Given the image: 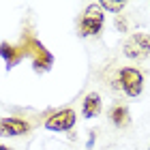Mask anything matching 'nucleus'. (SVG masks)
I'll return each instance as SVG.
<instances>
[{
    "label": "nucleus",
    "mask_w": 150,
    "mask_h": 150,
    "mask_svg": "<svg viewBox=\"0 0 150 150\" xmlns=\"http://www.w3.org/2000/svg\"><path fill=\"white\" fill-rule=\"evenodd\" d=\"M116 88H120L127 97H139L144 90V75L142 71L133 69V67H122L116 77Z\"/></svg>",
    "instance_id": "f257e3e1"
},
{
    "label": "nucleus",
    "mask_w": 150,
    "mask_h": 150,
    "mask_svg": "<svg viewBox=\"0 0 150 150\" xmlns=\"http://www.w3.org/2000/svg\"><path fill=\"white\" fill-rule=\"evenodd\" d=\"M103 22H105V15H103V11H101V6L99 4H90L79 17V24H77L79 35L81 37L99 35L101 28H103Z\"/></svg>",
    "instance_id": "f03ea898"
},
{
    "label": "nucleus",
    "mask_w": 150,
    "mask_h": 150,
    "mask_svg": "<svg viewBox=\"0 0 150 150\" xmlns=\"http://www.w3.org/2000/svg\"><path fill=\"white\" fill-rule=\"evenodd\" d=\"M127 58L131 60H144L150 56V35L146 32H135L125 41V47H122Z\"/></svg>",
    "instance_id": "7ed1b4c3"
},
{
    "label": "nucleus",
    "mask_w": 150,
    "mask_h": 150,
    "mask_svg": "<svg viewBox=\"0 0 150 150\" xmlns=\"http://www.w3.org/2000/svg\"><path fill=\"white\" fill-rule=\"evenodd\" d=\"M75 122H77V114H75V110L64 107V110L54 112L50 118L45 120V129H50V131H69V129L75 127Z\"/></svg>",
    "instance_id": "20e7f679"
},
{
    "label": "nucleus",
    "mask_w": 150,
    "mask_h": 150,
    "mask_svg": "<svg viewBox=\"0 0 150 150\" xmlns=\"http://www.w3.org/2000/svg\"><path fill=\"white\" fill-rule=\"evenodd\" d=\"M30 131V122L24 118H0V137H19Z\"/></svg>",
    "instance_id": "39448f33"
},
{
    "label": "nucleus",
    "mask_w": 150,
    "mask_h": 150,
    "mask_svg": "<svg viewBox=\"0 0 150 150\" xmlns=\"http://www.w3.org/2000/svg\"><path fill=\"white\" fill-rule=\"evenodd\" d=\"M81 114H84V118H94V116L101 114V97H99V92L86 94L84 103H81Z\"/></svg>",
    "instance_id": "423d86ee"
},
{
    "label": "nucleus",
    "mask_w": 150,
    "mask_h": 150,
    "mask_svg": "<svg viewBox=\"0 0 150 150\" xmlns=\"http://www.w3.org/2000/svg\"><path fill=\"white\" fill-rule=\"evenodd\" d=\"M26 47H11V45H0V56L6 60V67H13L15 62L24 58Z\"/></svg>",
    "instance_id": "0eeeda50"
},
{
    "label": "nucleus",
    "mask_w": 150,
    "mask_h": 150,
    "mask_svg": "<svg viewBox=\"0 0 150 150\" xmlns=\"http://www.w3.org/2000/svg\"><path fill=\"white\" fill-rule=\"evenodd\" d=\"M110 118H112V122H114V125L118 127V129L127 127L129 122H131V120H129V110H127V105H120V103L112 107V112H110Z\"/></svg>",
    "instance_id": "6e6552de"
},
{
    "label": "nucleus",
    "mask_w": 150,
    "mask_h": 150,
    "mask_svg": "<svg viewBox=\"0 0 150 150\" xmlns=\"http://www.w3.org/2000/svg\"><path fill=\"white\" fill-rule=\"evenodd\" d=\"M101 9H105V11H114V13H118V11H122L127 6V2H112V0H103V2L99 4Z\"/></svg>",
    "instance_id": "1a4fd4ad"
},
{
    "label": "nucleus",
    "mask_w": 150,
    "mask_h": 150,
    "mask_svg": "<svg viewBox=\"0 0 150 150\" xmlns=\"http://www.w3.org/2000/svg\"><path fill=\"white\" fill-rule=\"evenodd\" d=\"M0 150H11V148H6V146H0Z\"/></svg>",
    "instance_id": "9d476101"
}]
</instances>
